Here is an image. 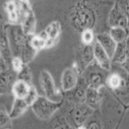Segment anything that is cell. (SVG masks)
I'll return each mask as SVG.
<instances>
[{"instance_id":"cell-1","label":"cell","mask_w":129,"mask_h":129,"mask_svg":"<svg viewBox=\"0 0 129 129\" xmlns=\"http://www.w3.org/2000/svg\"><path fill=\"white\" fill-rule=\"evenodd\" d=\"M70 20L73 28L81 33L85 30H92L97 21L94 3L88 1L77 2L71 9Z\"/></svg>"},{"instance_id":"cell-2","label":"cell","mask_w":129,"mask_h":129,"mask_svg":"<svg viewBox=\"0 0 129 129\" xmlns=\"http://www.w3.org/2000/svg\"><path fill=\"white\" fill-rule=\"evenodd\" d=\"M63 101L55 102L46 98L40 96L31 108L36 116L41 120L47 121L50 119L52 115L63 105Z\"/></svg>"},{"instance_id":"cell-3","label":"cell","mask_w":129,"mask_h":129,"mask_svg":"<svg viewBox=\"0 0 129 129\" xmlns=\"http://www.w3.org/2000/svg\"><path fill=\"white\" fill-rule=\"evenodd\" d=\"M21 10L20 25L25 35L32 36L35 35L36 18L30 4L26 1H19Z\"/></svg>"},{"instance_id":"cell-4","label":"cell","mask_w":129,"mask_h":129,"mask_svg":"<svg viewBox=\"0 0 129 129\" xmlns=\"http://www.w3.org/2000/svg\"><path fill=\"white\" fill-rule=\"evenodd\" d=\"M106 86L116 93L125 95L129 93V75L123 72H113L108 74Z\"/></svg>"},{"instance_id":"cell-5","label":"cell","mask_w":129,"mask_h":129,"mask_svg":"<svg viewBox=\"0 0 129 129\" xmlns=\"http://www.w3.org/2000/svg\"><path fill=\"white\" fill-rule=\"evenodd\" d=\"M39 82L46 98L55 102L63 101L62 95L56 90L54 79L48 71L46 70L41 71L39 77Z\"/></svg>"},{"instance_id":"cell-6","label":"cell","mask_w":129,"mask_h":129,"mask_svg":"<svg viewBox=\"0 0 129 129\" xmlns=\"http://www.w3.org/2000/svg\"><path fill=\"white\" fill-rule=\"evenodd\" d=\"M94 111L86 103L77 104L75 105L69 111L67 117L74 126L78 128V127L83 126L84 123L88 120Z\"/></svg>"},{"instance_id":"cell-7","label":"cell","mask_w":129,"mask_h":129,"mask_svg":"<svg viewBox=\"0 0 129 129\" xmlns=\"http://www.w3.org/2000/svg\"><path fill=\"white\" fill-rule=\"evenodd\" d=\"M10 26L11 41L15 52V56L20 57L21 52L26 45L29 37L25 35L20 25H11Z\"/></svg>"},{"instance_id":"cell-8","label":"cell","mask_w":129,"mask_h":129,"mask_svg":"<svg viewBox=\"0 0 129 129\" xmlns=\"http://www.w3.org/2000/svg\"><path fill=\"white\" fill-rule=\"evenodd\" d=\"M108 23L110 28L121 26L128 29V21L122 10L119 2H116L112 7L108 17Z\"/></svg>"},{"instance_id":"cell-9","label":"cell","mask_w":129,"mask_h":129,"mask_svg":"<svg viewBox=\"0 0 129 129\" xmlns=\"http://www.w3.org/2000/svg\"><path fill=\"white\" fill-rule=\"evenodd\" d=\"M8 26L5 24H3V20L1 22V59L5 63L11 67V63L13 57L11 53V47L10 41L8 36L7 30Z\"/></svg>"},{"instance_id":"cell-10","label":"cell","mask_w":129,"mask_h":129,"mask_svg":"<svg viewBox=\"0 0 129 129\" xmlns=\"http://www.w3.org/2000/svg\"><path fill=\"white\" fill-rule=\"evenodd\" d=\"M78 73L72 68H67L63 71L61 78V88L64 92H69L78 86Z\"/></svg>"},{"instance_id":"cell-11","label":"cell","mask_w":129,"mask_h":129,"mask_svg":"<svg viewBox=\"0 0 129 129\" xmlns=\"http://www.w3.org/2000/svg\"><path fill=\"white\" fill-rule=\"evenodd\" d=\"M94 58V45H84L81 49L79 53L78 65L81 72H84L93 63Z\"/></svg>"},{"instance_id":"cell-12","label":"cell","mask_w":129,"mask_h":129,"mask_svg":"<svg viewBox=\"0 0 129 129\" xmlns=\"http://www.w3.org/2000/svg\"><path fill=\"white\" fill-rule=\"evenodd\" d=\"M94 58L99 67L104 71L109 72L112 63V59L97 41L94 44Z\"/></svg>"},{"instance_id":"cell-13","label":"cell","mask_w":129,"mask_h":129,"mask_svg":"<svg viewBox=\"0 0 129 129\" xmlns=\"http://www.w3.org/2000/svg\"><path fill=\"white\" fill-rule=\"evenodd\" d=\"M95 41L98 43L112 59L117 47V43L113 40L109 33L103 32L96 34Z\"/></svg>"},{"instance_id":"cell-14","label":"cell","mask_w":129,"mask_h":129,"mask_svg":"<svg viewBox=\"0 0 129 129\" xmlns=\"http://www.w3.org/2000/svg\"><path fill=\"white\" fill-rule=\"evenodd\" d=\"M108 75L100 71H91L86 78L87 87L99 90L100 88L106 85V80Z\"/></svg>"},{"instance_id":"cell-15","label":"cell","mask_w":129,"mask_h":129,"mask_svg":"<svg viewBox=\"0 0 129 129\" xmlns=\"http://www.w3.org/2000/svg\"><path fill=\"white\" fill-rule=\"evenodd\" d=\"M16 80L17 74L12 69L1 71V94H5L11 91Z\"/></svg>"},{"instance_id":"cell-16","label":"cell","mask_w":129,"mask_h":129,"mask_svg":"<svg viewBox=\"0 0 129 129\" xmlns=\"http://www.w3.org/2000/svg\"><path fill=\"white\" fill-rule=\"evenodd\" d=\"M61 25L57 21H54L47 26L44 30L48 38L47 48L53 47L57 43V39L61 32Z\"/></svg>"},{"instance_id":"cell-17","label":"cell","mask_w":129,"mask_h":129,"mask_svg":"<svg viewBox=\"0 0 129 129\" xmlns=\"http://www.w3.org/2000/svg\"><path fill=\"white\" fill-rule=\"evenodd\" d=\"M11 25H20L21 10L19 2H7L4 5Z\"/></svg>"},{"instance_id":"cell-18","label":"cell","mask_w":129,"mask_h":129,"mask_svg":"<svg viewBox=\"0 0 129 129\" xmlns=\"http://www.w3.org/2000/svg\"><path fill=\"white\" fill-rule=\"evenodd\" d=\"M31 85L32 84H28L23 81L17 79L11 89V92L14 96V98L25 100L29 94Z\"/></svg>"},{"instance_id":"cell-19","label":"cell","mask_w":129,"mask_h":129,"mask_svg":"<svg viewBox=\"0 0 129 129\" xmlns=\"http://www.w3.org/2000/svg\"><path fill=\"white\" fill-rule=\"evenodd\" d=\"M28 107L29 105L27 104L25 100L15 98L12 109L9 113L10 117L12 119L21 117L27 110Z\"/></svg>"},{"instance_id":"cell-20","label":"cell","mask_w":129,"mask_h":129,"mask_svg":"<svg viewBox=\"0 0 129 129\" xmlns=\"http://www.w3.org/2000/svg\"><path fill=\"white\" fill-rule=\"evenodd\" d=\"M85 103L94 110L98 109L100 104V95L99 90L87 87Z\"/></svg>"},{"instance_id":"cell-21","label":"cell","mask_w":129,"mask_h":129,"mask_svg":"<svg viewBox=\"0 0 129 129\" xmlns=\"http://www.w3.org/2000/svg\"><path fill=\"white\" fill-rule=\"evenodd\" d=\"M109 33L113 40L118 44L126 41L129 36V29L121 26L112 27L110 28Z\"/></svg>"},{"instance_id":"cell-22","label":"cell","mask_w":129,"mask_h":129,"mask_svg":"<svg viewBox=\"0 0 129 129\" xmlns=\"http://www.w3.org/2000/svg\"><path fill=\"white\" fill-rule=\"evenodd\" d=\"M47 40L45 32L43 31L39 34H35L30 38V44L37 52L47 48Z\"/></svg>"},{"instance_id":"cell-23","label":"cell","mask_w":129,"mask_h":129,"mask_svg":"<svg viewBox=\"0 0 129 129\" xmlns=\"http://www.w3.org/2000/svg\"><path fill=\"white\" fill-rule=\"evenodd\" d=\"M125 42L118 43L114 52V56L112 58V63L123 64L127 59Z\"/></svg>"},{"instance_id":"cell-24","label":"cell","mask_w":129,"mask_h":129,"mask_svg":"<svg viewBox=\"0 0 129 129\" xmlns=\"http://www.w3.org/2000/svg\"><path fill=\"white\" fill-rule=\"evenodd\" d=\"M87 88H85L83 86H77L72 92V100L74 101L75 105L77 104H82L85 103L86 101V95H87Z\"/></svg>"},{"instance_id":"cell-25","label":"cell","mask_w":129,"mask_h":129,"mask_svg":"<svg viewBox=\"0 0 129 129\" xmlns=\"http://www.w3.org/2000/svg\"><path fill=\"white\" fill-rule=\"evenodd\" d=\"M52 129H77L67 116L59 117L55 121Z\"/></svg>"},{"instance_id":"cell-26","label":"cell","mask_w":129,"mask_h":129,"mask_svg":"<svg viewBox=\"0 0 129 129\" xmlns=\"http://www.w3.org/2000/svg\"><path fill=\"white\" fill-rule=\"evenodd\" d=\"M12 126V119L9 113L2 107L0 111V126L1 129H9Z\"/></svg>"},{"instance_id":"cell-27","label":"cell","mask_w":129,"mask_h":129,"mask_svg":"<svg viewBox=\"0 0 129 129\" xmlns=\"http://www.w3.org/2000/svg\"><path fill=\"white\" fill-rule=\"evenodd\" d=\"M95 36L92 29H87L81 32V41L84 45H93L95 43Z\"/></svg>"},{"instance_id":"cell-28","label":"cell","mask_w":129,"mask_h":129,"mask_svg":"<svg viewBox=\"0 0 129 129\" xmlns=\"http://www.w3.org/2000/svg\"><path fill=\"white\" fill-rule=\"evenodd\" d=\"M17 79L23 81L28 84H32V73L26 64H24L20 72L17 74Z\"/></svg>"},{"instance_id":"cell-29","label":"cell","mask_w":129,"mask_h":129,"mask_svg":"<svg viewBox=\"0 0 129 129\" xmlns=\"http://www.w3.org/2000/svg\"><path fill=\"white\" fill-rule=\"evenodd\" d=\"M24 64L25 63L21 57H18V56H14L12 58V63H11V67H12V70L16 74L20 72L21 70L23 67Z\"/></svg>"},{"instance_id":"cell-30","label":"cell","mask_w":129,"mask_h":129,"mask_svg":"<svg viewBox=\"0 0 129 129\" xmlns=\"http://www.w3.org/2000/svg\"><path fill=\"white\" fill-rule=\"evenodd\" d=\"M39 95H38V92L33 85H31L30 90L29 94H28V96L26 97V98L25 99V101L27 103V104L29 105V107H32V105L34 104L37 100V99L38 98Z\"/></svg>"},{"instance_id":"cell-31","label":"cell","mask_w":129,"mask_h":129,"mask_svg":"<svg viewBox=\"0 0 129 129\" xmlns=\"http://www.w3.org/2000/svg\"><path fill=\"white\" fill-rule=\"evenodd\" d=\"M119 4L127 18L129 26V1H119Z\"/></svg>"},{"instance_id":"cell-32","label":"cell","mask_w":129,"mask_h":129,"mask_svg":"<svg viewBox=\"0 0 129 129\" xmlns=\"http://www.w3.org/2000/svg\"><path fill=\"white\" fill-rule=\"evenodd\" d=\"M87 129H102L101 126L98 121H92L88 123L87 126H86Z\"/></svg>"},{"instance_id":"cell-33","label":"cell","mask_w":129,"mask_h":129,"mask_svg":"<svg viewBox=\"0 0 129 129\" xmlns=\"http://www.w3.org/2000/svg\"><path fill=\"white\" fill-rule=\"evenodd\" d=\"M121 65L123 70L129 75V58L126 59V60Z\"/></svg>"},{"instance_id":"cell-34","label":"cell","mask_w":129,"mask_h":129,"mask_svg":"<svg viewBox=\"0 0 129 129\" xmlns=\"http://www.w3.org/2000/svg\"><path fill=\"white\" fill-rule=\"evenodd\" d=\"M125 49H126V56H127V58H129V36L128 37V38L125 42Z\"/></svg>"},{"instance_id":"cell-35","label":"cell","mask_w":129,"mask_h":129,"mask_svg":"<svg viewBox=\"0 0 129 129\" xmlns=\"http://www.w3.org/2000/svg\"><path fill=\"white\" fill-rule=\"evenodd\" d=\"M77 129H87L86 128V127L84 126H80V127H78Z\"/></svg>"}]
</instances>
